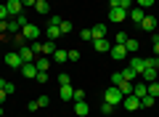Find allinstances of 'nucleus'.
<instances>
[{
  "mask_svg": "<svg viewBox=\"0 0 159 117\" xmlns=\"http://www.w3.org/2000/svg\"><path fill=\"white\" fill-rule=\"evenodd\" d=\"M34 80H37V83H48V72H37Z\"/></svg>",
  "mask_w": 159,
  "mask_h": 117,
  "instance_id": "obj_42",
  "label": "nucleus"
},
{
  "mask_svg": "<svg viewBox=\"0 0 159 117\" xmlns=\"http://www.w3.org/2000/svg\"><path fill=\"white\" fill-rule=\"evenodd\" d=\"M53 51H56V40H45V43H43V53L53 56Z\"/></svg>",
  "mask_w": 159,
  "mask_h": 117,
  "instance_id": "obj_26",
  "label": "nucleus"
},
{
  "mask_svg": "<svg viewBox=\"0 0 159 117\" xmlns=\"http://www.w3.org/2000/svg\"><path fill=\"white\" fill-rule=\"evenodd\" d=\"M157 75H159V69H151V67H146L141 72V80L143 83H154V80H157Z\"/></svg>",
  "mask_w": 159,
  "mask_h": 117,
  "instance_id": "obj_15",
  "label": "nucleus"
},
{
  "mask_svg": "<svg viewBox=\"0 0 159 117\" xmlns=\"http://www.w3.org/2000/svg\"><path fill=\"white\" fill-rule=\"evenodd\" d=\"M133 93H135L138 99H143V96L148 93V85H146V83H141V80H135V83H133Z\"/></svg>",
  "mask_w": 159,
  "mask_h": 117,
  "instance_id": "obj_14",
  "label": "nucleus"
},
{
  "mask_svg": "<svg viewBox=\"0 0 159 117\" xmlns=\"http://www.w3.org/2000/svg\"><path fill=\"white\" fill-rule=\"evenodd\" d=\"M6 64L11 69H21V64H24V59L19 56V51H11V53H6Z\"/></svg>",
  "mask_w": 159,
  "mask_h": 117,
  "instance_id": "obj_5",
  "label": "nucleus"
},
{
  "mask_svg": "<svg viewBox=\"0 0 159 117\" xmlns=\"http://www.w3.org/2000/svg\"><path fill=\"white\" fill-rule=\"evenodd\" d=\"M122 80H125V77H122V72H114V75H111V85H119Z\"/></svg>",
  "mask_w": 159,
  "mask_h": 117,
  "instance_id": "obj_39",
  "label": "nucleus"
},
{
  "mask_svg": "<svg viewBox=\"0 0 159 117\" xmlns=\"http://www.w3.org/2000/svg\"><path fill=\"white\" fill-rule=\"evenodd\" d=\"M53 61H56V64H64V61H69V51H61V48H56V51H53Z\"/></svg>",
  "mask_w": 159,
  "mask_h": 117,
  "instance_id": "obj_19",
  "label": "nucleus"
},
{
  "mask_svg": "<svg viewBox=\"0 0 159 117\" xmlns=\"http://www.w3.org/2000/svg\"><path fill=\"white\" fill-rule=\"evenodd\" d=\"M6 8H8V16H11V19H16V16H21L24 3H21V0H6Z\"/></svg>",
  "mask_w": 159,
  "mask_h": 117,
  "instance_id": "obj_2",
  "label": "nucleus"
},
{
  "mask_svg": "<svg viewBox=\"0 0 159 117\" xmlns=\"http://www.w3.org/2000/svg\"><path fill=\"white\" fill-rule=\"evenodd\" d=\"M0 88H3V90H6V93H8V96H11V93H13V90H16V85H13V83H11V80H0Z\"/></svg>",
  "mask_w": 159,
  "mask_h": 117,
  "instance_id": "obj_27",
  "label": "nucleus"
},
{
  "mask_svg": "<svg viewBox=\"0 0 159 117\" xmlns=\"http://www.w3.org/2000/svg\"><path fill=\"white\" fill-rule=\"evenodd\" d=\"M154 104H157V99H154V96H143V99H141V106H146V109H148V106H154Z\"/></svg>",
  "mask_w": 159,
  "mask_h": 117,
  "instance_id": "obj_31",
  "label": "nucleus"
},
{
  "mask_svg": "<svg viewBox=\"0 0 159 117\" xmlns=\"http://www.w3.org/2000/svg\"><path fill=\"white\" fill-rule=\"evenodd\" d=\"M80 40H93V32L90 29H82V32H80Z\"/></svg>",
  "mask_w": 159,
  "mask_h": 117,
  "instance_id": "obj_41",
  "label": "nucleus"
},
{
  "mask_svg": "<svg viewBox=\"0 0 159 117\" xmlns=\"http://www.w3.org/2000/svg\"><path fill=\"white\" fill-rule=\"evenodd\" d=\"M154 56H159V43H154Z\"/></svg>",
  "mask_w": 159,
  "mask_h": 117,
  "instance_id": "obj_50",
  "label": "nucleus"
},
{
  "mask_svg": "<svg viewBox=\"0 0 159 117\" xmlns=\"http://www.w3.org/2000/svg\"><path fill=\"white\" fill-rule=\"evenodd\" d=\"M111 45H114V43H109L106 37H96V40H93V48H96L98 53H109V51H111Z\"/></svg>",
  "mask_w": 159,
  "mask_h": 117,
  "instance_id": "obj_7",
  "label": "nucleus"
},
{
  "mask_svg": "<svg viewBox=\"0 0 159 117\" xmlns=\"http://www.w3.org/2000/svg\"><path fill=\"white\" fill-rule=\"evenodd\" d=\"M125 19H127V11H125V8H109V22L119 24V22H125Z\"/></svg>",
  "mask_w": 159,
  "mask_h": 117,
  "instance_id": "obj_6",
  "label": "nucleus"
},
{
  "mask_svg": "<svg viewBox=\"0 0 159 117\" xmlns=\"http://www.w3.org/2000/svg\"><path fill=\"white\" fill-rule=\"evenodd\" d=\"M154 3H157V0H135V6H138V8H151Z\"/></svg>",
  "mask_w": 159,
  "mask_h": 117,
  "instance_id": "obj_32",
  "label": "nucleus"
},
{
  "mask_svg": "<svg viewBox=\"0 0 159 117\" xmlns=\"http://www.w3.org/2000/svg\"><path fill=\"white\" fill-rule=\"evenodd\" d=\"M34 11H37V13H43V16H45V13L51 11V6H48V0H37V3H34Z\"/></svg>",
  "mask_w": 159,
  "mask_h": 117,
  "instance_id": "obj_25",
  "label": "nucleus"
},
{
  "mask_svg": "<svg viewBox=\"0 0 159 117\" xmlns=\"http://www.w3.org/2000/svg\"><path fill=\"white\" fill-rule=\"evenodd\" d=\"M122 77L130 80V83H135V80H138V72H135L133 67H125V69H122Z\"/></svg>",
  "mask_w": 159,
  "mask_h": 117,
  "instance_id": "obj_24",
  "label": "nucleus"
},
{
  "mask_svg": "<svg viewBox=\"0 0 159 117\" xmlns=\"http://www.w3.org/2000/svg\"><path fill=\"white\" fill-rule=\"evenodd\" d=\"M151 40H154V43H159V29H157V32L151 35Z\"/></svg>",
  "mask_w": 159,
  "mask_h": 117,
  "instance_id": "obj_49",
  "label": "nucleus"
},
{
  "mask_svg": "<svg viewBox=\"0 0 159 117\" xmlns=\"http://www.w3.org/2000/svg\"><path fill=\"white\" fill-rule=\"evenodd\" d=\"M127 61H130L127 67H133V69H135V72H138V77H141V72L148 67V61H146V59H127Z\"/></svg>",
  "mask_w": 159,
  "mask_h": 117,
  "instance_id": "obj_10",
  "label": "nucleus"
},
{
  "mask_svg": "<svg viewBox=\"0 0 159 117\" xmlns=\"http://www.w3.org/2000/svg\"><path fill=\"white\" fill-rule=\"evenodd\" d=\"M109 56H111V59H117V61H122V59H127V51H125V45H111Z\"/></svg>",
  "mask_w": 159,
  "mask_h": 117,
  "instance_id": "obj_9",
  "label": "nucleus"
},
{
  "mask_svg": "<svg viewBox=\"0 0 159 117\" xmlns=\"http://www.w3.org/2000/svg\"><path fill=\"white\" fill-rule=\"evenodd\" d=\"M58 29H61V35H69V32H72V22H66V19H61V24H58Z\"/></svg>",
  "mask_w": 159,
  "mask_h": 117,
  "instance_id": "obj_30",
  "label": "nucleus"
},
{
  "mask_svg": "<svg viewBox=\"0 0 159 117\" xmlns=\"http://www.w3.org/2000/svg\"><path fill=\"white\" fill-rule=\"evenodd\" d=\"M6 96H8V93H6V90H3V88H0V104L6 101Z\"/></svg>",
  "mask_w": 159,
  "mask_h": 117,
  "instance_id": "obj_48",
  "label": "nucleus"
},
{
  "mask_svg": "<svg viewBox=\"0 0 159 117\" xmlns=\"http://www.w3.org/2000/svg\"><path fill=\"white\" fill-rule=\"evenodd\" d=\"M122 106H125L127 112H135V109H141V99H138L135 93H127L125 99H122Z\"/></svg>",
  "mask_w": 159,
  "mask_h": 117,
  "instance_id": "obj_3",
  "label": "nucleus"
},
{
  "mask_svg": "<svg viewBox=\"0 0 159 117\" xmlns=\"http://www.w3.org/2000/svg\"><path fill=\"white\" fill-rule=\"evenodd\" d=\"M109 8H122V6H119V0H109Z\"/></svg>",
  "mask_w": 159,
  "mask_h": 117,
  "instance_id": "obj_47",
  "label": "nucleus"
},
{
  "mask_svg": "<svg viewBox=\"0 0 159 117\" xmlns=\"http://www.w3.org/2000/svg\"><path fill=\"white\" fill-rule=\"evenodd\" d=\"M58 99H61V101L74 99V88H72V85H61V90H58Z\"/></svg>",
  "mask_w": 159,
  "mask_h": 117,
  "instance_id": "obj_16",
  "label": "nucleus"
},
{
  "mask_svg": "<svg viewBox=\"0 0 159 117\" xmlns=\"http://www.w3.org/2000/svg\"><path fill=\"white\" fill-rule=\"evenodd\" d=\"M19 56H21L24 61H34V51H32V45H24V48H19Z\"/></svg>",
  "mask_w": 159,
  "mask_h": 117,
  "instance_id": "obj_17",
  "label": "nucleus"
},
{
  "mask_svg": "<svg viewBox=\"0 0 159 117\" xmlns=\"http://www.w3.org/2000/svg\"><path fill=\"white\" fill-rule=\"evenodd\" d=\"M6 19H11L8 16V8H6V3H0V22H6Z\"/></svg>",
  "mask_w": 159,
  "mask_h": 117,
  "instance_id": "obj_35",
  "label": "nucleus"
},
{
  "mask_svg": "<svg viewBox=\"0 0 159 117\" xmlns=\"http://www.w3.org/2000/svg\"><path fill=\"white\" fill-rule=\"evenodd\" d=\"M21 35H24V40H37L40 37V27L37 24H27V27L21 29Z\"/></svg>",
  "mask_w": 159,
  "mask_h": 117,
  "instance_id": "obj_8",
  "label": "nucleus"
},
{
  "mask_svg": "<svg viewBox=\"0 0 159 117\" xmlns=\"http://www.w3.org/2000/svg\"><path fill=\"white\" fill-rule=\"evenodd\" d=\"M27 109H29V112H37L40 106H37V101H29V104H27Z\"/></svg>",
  "mask_w": 159,
  "mask_h": 117,
  "instance_id": "obj_45",
  "label": "nucleus"
},
{
  "mask_svg": "<svg viewBox=\"0 0 159 117\" xmlns=\"http://www.w3.org/2000/svg\"><path fill=\"white\" fill-rule=\"evenodd\" d=\"M148 85V96H154V99H159V83L154 80V83H146Z\"/></svg>",
  "mask_w": 159,
  "mask_h": 117,
  "instance_id": "obj_28",
  "label": "nucleus"
},
{
  "mask_svg": "<svg viewBox=\"0 0 159 117\" xmlns=\"http://www.w3.org/2000/svg\"><path fill=\"white\" fill-rule=\"evenodd\" d=\"M119 6L125 8V11H130V8H133V6H135V0H119Z\"/></svg>",
  "mask_w": 159,
  "mask_h": 117,
  "instance_id": "obj_40",
  "label": "nucleus"
},
{
  "mask_svg": "<svg viewBox=\"0 0 159 117\" xmlns=\"http://www.w3.org/2000/svg\"><path fill=\"white\" fill-rule=\"evenodd\" d=\"M146 61H148L151 69H159V56H151V59H146Z\"/></svg>",
  "mask_w": 159,
  "mask_h": 117,
  "instance_id": "obj_37",
  "label": "nucleus"
},
{
  "mask_svg": "<svg viewBox=\"0 0 159 117\" xmlns=\"http://www.w3.org/2000/svg\"><path fill=\"white\" fill-rule=\"evenodd\" d=\"M0 117H3V106H0Z\"/></svg>",
  "mask_w": 159,
  "mask_h": 117,
  "instance_id": "obj_51",
  "label": "nucleus"
},
{
  "mask_svg": "<svg viewBox=\"0 0 159 117\" xmlns=\"http://www.w3.org/2000/svg\"><path fill=\"white\" fill-rule=\"evenodd\" d=\"M88 112H90L88 101H74V115L77 117H88Z\"/></svg>",
  "mask_w": 159,
  "mask_h": 117,
  "instance_id": "obj_13",
  "label": "nucleus"
},
{
  "mask_svg": "<svg viewBox=\"0 0 159 117\" xmlns=\"http://www.w3.org/2000/svg\"><path fill=\"white\" fill-rule=\"evenodd\" d=\"M34 101H37V106H40V109H43V106H48V104H51V99H48V96H37V99H34Z\"/></svg>",
  "mask_w": 159,
  "mask_h": 117,
  "instance_id": "obj_33",
  "label": "nucleus"
},
{
  "mask_svg": "<svg viewBox=\"0 0 159 117\" xmlns=\"http://www.w3.org/2000/svg\"><path fill=\"white\" fill-rule=\"evenodd\" d=\"M138 27L143 29V32H148V35H154L159 29V24H157V16H143V22L138 24Z\"/></svg>",
  "mask_w": 159,
  "mask_h": 117,
  "instance_id": "obj_4",
  "label": "nucleus"
},
{
  "mask_svg": "<svg viewBox=\"0 0 159 117\" xmlns=\"http://www.w3.org/2000/svg\"><path fill=\"white\" fill-rule=\"evenodd\" d=\"M58 85H72V77H69V75H58Z\"/></svg>",
  "mask_w": 159,
  "mask_h": 117,
  "instance_id": "obj_34",
  "label": "nucleus"
},
{
  "mask_svg": "<svg viewBox=\"0 0 159 117\" xmlns=\"http://www.w3.org/2000/svg\"><path fill=\"white\" fill-rule=\"evenodd\" d=\"M74 101H85V90L82 88H74Z\"/></svg>",
  "mask_w": 159,
  "mask_h": 117,
  "instance_id": "obj_36",
  "label": "nucleus"
},
{
  "mask_svg": "<svg viewBox=\"0 0 159 117\" xmlns=\"http://www.w3.org/2000/svg\"><path fill=\"white\" fill-rule=\"evenodd\" d=\"M69 61H80V53H77V51H69Z\"/></svg>",
  "mask_w": 159,
  "mask_h": 117,
  "instance_id": "obj_44",
  "label": "nucleus"
},
{
  "mask_svg": "<svg viewBox=\"0 0 159 117\" xmlns=\"http://www.w3.org/2000/svg\"><path fill=\"white\" fill-rule=\"evenodd\" d=\"M90 32H93V40H96V37H106V24H93V27H90Z\"/></svg>",
  "mask_w": 159,
  "mask_h": 117,
  "instance_id": "obj_18",
  "label": "nucleus"
},
{
  "mask_svg": "<svg viewBox=\"0 0 159 117\" xmlns=\"http://www.w3.org/2000/svg\"><path fill=\"white\" fill-rule=\"evenodd\" d=\"M0 35H8V19H6V22H0Z\"/></svg>",
  "mask_w": 159,
  "mask_h": 117,
  "instance_id": "obj_43",
  "label": "nucleus"
},
{
  "mask_svg": "<svg viewBox=\"0 0 159 117\" xmlns=\"http://www.w3.org/2000/svg\"><path fill=\"white\" fill-rule=\"evenodd\" d=\"M111 112H114V106H111V104H106V101H103V104H101V115H111Z\"/></svg>",
  "mask_w": 159,
  "mask_h": 117,
  "instance_id": "obj_38",
  "label": "nucleus"
},
{
  "mask_svg": "<svg viewBox=\"0 0 159 117\" xmlns=\"http://www.w3.org/2000/svg\"><path fill=\"white\" fill-rule=\"evenodd\" d=\"M122 99H125V96H122V90H119L117 85H109V88L103 90V101H106V104H111V106L122 104Z\"/></svg>",
  "mask_w": 159,
  "mask_h": 117,
  "instance_id": "obj_1",
  "label": "nucleus"
},
{
  "mask_svg": "<svg viewBox=\"0 0 159 117\" xmlns=\"http://www.w3.org/2000/svg\"><path fill=\"white\" fill-rule=\"evenodd\" d=\"M34 67H37V72H48V67H51V59H34Z\"/></svg>",
  "mask_w": 159,
  "mask_h": 117,
  "instance_id": "obj_22",
  "label": "nucleus"
},
{
  "mask_svg": "<svg viewBox=\"0 0 159 117\" xmlns=\"http://www.w3.org/2000/svg\"><path fill=\"white\" fill-rule=\"evenodd\" d=\"M143 16H146V13H143V8H138V6H133L130 11H127V19H133L135 24H141V22H143Z\"/></svg>",
  "mask_w": 159,
  "mask_h": 117,
  "instance_id": "obj_11",
  "label": "nucleus"
},
{
  "mask_svg": "<svg viewBox=\"0 0 159 117\" xmlns=\"http://www.w3.org/2000/svg\"><path fill=\"white\" fill-rule=\"evenodd\" d=\"M45 35H48V40H58V37H61V29H58V27H53V24H48Z\"/></svg>",
  "mask_w": 159,
  "mask_h": 117,
  "instance_id": "obj_23",
  "label": "nucleus"
},
{
  "mask_svg": "<svg viewBox=\"0 0 159 117\" xmlns=\"http://www.w3.org/2000/svg\"><path fill=\"white\" fill-rule=\"evenodd\" d=\"M127 37H130V35H125L122 29H119V32L114 35V45H125V40H127Z\"/></svg>",
  "mask_w": 159,
  "mask_h": 117,
  "instance_id": "obj_29",
  "label": "nucleus"
},
{
  "mask_svg": "<svg viewBox=\"0 0 159 117\" xmlns=\"http://www.w3.org/2000/svg\"><path fill=\"white\" fill-rule=\"evenodd\" d=\"M24 3V8H34V3H37V0H21Z\"/></svg>",
  "mask_w": 159,
  "mask_h": 117,
  "instance_id": "obj_46",
  "label": "nucleus"
},
{
  "mask_svg": "<svg viewBox=\"0 0 159 117\" xmlns=\"http://www.w3.org/2000/svg\"><path fill=\"white\" fill-rule=\"evenodd\" d=\"M138 48H141V43H138L135 37H127V40H125V51H127V53H135Z\"/></svg>",
  "mask_w": 159,
  "mask_h": 117,
  "instance_id": "obj_21",
  "label": "nucleus"
},
{
  "mask_svg": "<svg viewBox=\"0 0 159 117\" xmlns=\"http://www.w3.org/2000/svg\"><path fill=\"white\" fill-rule=\"evenodd\" d=\"M19 72H21L24 77H34V75H37V67H34V61H24Z\"/></svg>",
  "mask_w": 159,
  "mask_h": 117,
  "instance_id": "obj_12",
  "label": "nucleus"
},
{
  "mask_svg": "<svg viewBox=\"0 0 159 117\" xmlns=\"http://www.w3.org/2000/svg\"><path fill=\"white\" fill-rule=\"evenodd\" d=\"M11 45H13V48H24V45H27V40H24V35L21 32H19V35H11Z\"/></svg>",
  "mask_w": 159,
  "mask_h": 117,
  "instance_id": "obj_20",
  "label": "nucleus"
}]
</instances>
